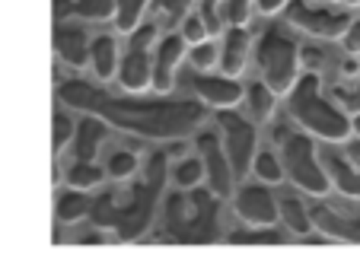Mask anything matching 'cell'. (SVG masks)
I'll list each match as a JSON object with an SVG mask.
<instances>
[{"label": "cell", "instance_id": "cell-1", "mask_svg": "<svg viewBox=\"0 0 360 264\" xmlns=\"http://www.w3.org/2000/svg\"><path fill=\"white\" fill-rule=\"evenodd\" d=\"M58 102L74 112L102 118L109 128L143 137V140H182L191 131L201 128L207 118V105L201 102L115 95L83 80H64L58 86Z\"/></svg>", "mask_w": 360, "mask_h": 264}, {"label": "cell", "instance_id": "cell-2", "mask_svg": "<svg viewBox=\"0 0 360 264\" xmlns=\"http://www.w3.org/2000/svg\"><path fill=\"white\" fill-rule=\"evenodd\" d=\"M169 159L166 153H153L147 159V176L143 182L134 188V194L128 197V204H118L112 194L99 197L96 204H89V213L96 226L102 230H112L118 239L131 242V239H141L143 232L150 230L153 223V213H157V201L163 194V185H166V176H169Z\"/></svg>", "mask_w": 360, "mask_h": 264}, {"label": "cell", "instance_id": "cell-3", "mask_svg": "<svg viewBox=\"0 0 360 264\" xmlns=\"http://www.w3.org/2000/svg\"><path fill=\"white\" fill-rule=\"evenodd\" d=\"M287 95H290V118L309 137H319L328 143H345L347 137H354L351 115L322 93V80L316 70L300 74Z\"/></svg>", "mask_w": 360, "mask_h": 264}, {"label": "cell", "instance_id": "cell-4", "mask_svg": "<svg viewBox=\"0 0 360 264\" xmlns=\"http://www.w3.org/2000/svg\"><path fill=\"white\" fill-rule=\"evenodd\" d=\"M284 156H281V166H284V176L297 185L300 191L313 197H326L332 191V178L326 172L322 156L316 153L313 137L306 134H287L284 140Z\"/></svg>", "mask_w": 360, "mask_h": 264}, {"label": "cell", "instance_id": "cell-5", "mask_svg": "<svg viewBox=\"0 0 360 264\" xmlns=\"http://www.w3.org/2000/svg\"><path fill=\"white\" fill-rule=\"evenodd\" d=\"M259 70H262V83L274 89V95H287L293 89L300 77V45L293 39H287L278 29H268L259 39Z\"/></svg>", "mask_w": 360, "mask_h": 264}, {"label": "cell", "instance_id": "cell-6", "mask_svg": "<svg viewBox=\"0 0 360 264\" xmlns=\"http://www.w3.org/2000/svg\"><path fill=\"white\" fill-rule=\"evenodd\" d=\"M191 207H195V213H185L182 191L169 197V204H166L169 232L185 242H211L217 236V194L201 191V185H198V188H191Z\"/></svg>", "mask_w": 360, "mask_h": 264}, {"label": "cell", "instance_id": "cell-7", "mask_svg": "<svg viewBox=\"0 0 360 264\" xmlns=\"http://www.w3.org/2000/svg\"><path fill=\"white\" fill-rule=\"evenodd\" d=\"M217 128H220V143L224 153L233 166V176L243 178L252 169V159L259 153V131L255 121L243 118L236 109H217Z\"/></svg>", "mask_w": 360, "mask_h": 264}, {"label": "cell", "instance_id": "cell-8", "mask_svg": "<svg viewBox=\"0 0 360 264\" xmlns=\"http://www.w3.org/2000/svg\"><path fill=\"white\" fill-rule=\"evenodd\" d=\"M131 45L124 51V58H118V83L128 93H147L153 83V41H157V26H137L134 32H128Z\"/></svg>", "mask_w": 360, "mask_h": 264}, {"label": "cell", "instance_id": "cell-9", "mask_svg": "<svg viewBox=\"0 0 360 264\" xmlns=\"http://www.w3.org/2000/svg\"><path fill=\"white\" fill-rule=\"evenodd\" d=\"M284 13L290 26H297L306 35H316V39H341V32L351 22L347 10L316 7V4H306V0H287Z\"/></svg>", "mask_w": 360, "mask_h": 264}, {"label": "cell", "instance_id": "cell-10", "mask_svg": "<svg viewBox=\"0 0 360 264\" xmlns=\"http://www.w3.org/2000/svg\"><path fill=\"white\" fill-rule=\"evenodd\" d=\"M195 147H198V156L204 163V182H207V191L217 197H230L233 194V166L224 153V143H220L217 134L211 131H201L195 137Z\"/></svg>", "mask_w": 360, "mask_h": 264}, {"label": "cell", "instance_id": "cell-11", "mask_svg": "<svg viewBox=\"0 0 360 264\" xmlns=\"http://www.w3.org/2000/svg\"><path fill=\"white\" fill-rule=\"evenodd\" d=\"M236 217L243 223L265 230V226L278 223V197L265 188V185H243L236 191Z\"/></svg>", "mask_w": 360, "mask_h": 264}, {"label": "cell", "instance_id": "cell-12", "mask_svg": "<svg viewBox=\"0 0 360 264\" xmlns=\"http://www.w3.org/2000/svg\"><path fill=\"white\" fill-rule=\"evenodd\" d=\"M198 102L207 109H236L243 102V86L236 77L226 74H211V70H198V77L191 80Z\"/></svg>", "mask_w": 360, "mask_h": 264}, {"label": "cell", "instance_id": "cell-13", "mask_svg": "<svg viewBox=\"0 0 360 264\" xmlns=\"http://www.w3.org/2000/svg\"><path fill=\"white\" fill-rule=\"evenodd\" d=\"M185 55H188V45H185L182 35L179 32L163 35L157 51H153V83H150V89L169 93V89L176 86V70H179V64L185 61Z\"/></svg>", "mask_w": 360, "mask_h": 264}, {"label": "cell", "instance_id": "cell-14", "mask_svg": "<svg viewBox=\"0 0 360 264\" xmlns=\"http://www.w3.org/2000/svg\"><path fill=\"white\" fill-rule=\"evenodd\" d=\"M309 217H313V226L319 232H326L328 239H338V242H360V213H338V210L326 207H309Z\"/></svg>", "mask_w": 360, "mask_h": 264}, {"label": "cell", "instance_id": "cell-15", "mask_svg": "<svg viewBox=\"0 0 360 264\" xmlns=\"http://www.w3.org/2000/svg\"><path fill=\"white\" fill-rule=\"evenodd\" d=\"M249 55H252V35L245 32V26H230L224 45H220V55H217L220 74L239 77L245 70V64H249Z\"/></svg>", "mask_w": 360, "mask_h": 264}, {"label": "cell", "instance_id": "cell-16", "mask_svg": "<svg viewBox=\"0 0 360 264\" xmlns=\"http://www.w3.org/2000/svg\"><path fill=\"white\" fill-rule=\"evenodd\" d=\"M55 51L61 55V61H68L70 67H83L89 64V39L80 26L70 22H55Z\"/></svg>", "mask_w": 360, "mask_h": 264}, {"label": "cell", "instance_id": "cell-17", "mask_svg": "<svg viewBox=\"0 0 360 264\" xmlns=\"http://www.w3.org/2000/svg\"><path fill=\"white\" fill-rule=\"evenodd\" d=\"M118 58H122V51H118V41L112 35H99V39L89 41V64H93L99 80H105V83L115 80Z\"/></svg>", "mask_w": 360, "mask_h": 264}, {"label": "cell", "instance_id": "cell-18", "mask_svg": "<svg viewBox=\"0 0 360 264\" xmlns=\"http://www.w3.org/2000/svg\"><path fill=\"white\" fill-rule=\"evenodd\" d=\"M322 163H326V172H328V178H332V188H338L341 194L360 201V169H354L345 156H335V153L326 156Z\"/></svg>", "mask_w": 360, "mask_h": 264}, {"label": "cell", "instance_id": "cell-19", "mask_svg": "<svg viewBox=\"0 0 360 264\" xmlns=\"http://www.w3.org/2000/svg\"><path fill=\"white\" fill-rule=\"evenodd\" d=\"M105 128H109V124L102 121V118H96V115H86L80 124H77V131H74L77 159H86V163H93L99 143L105 140Z\"/></svg>", "mask_w": 360, "mask_h": 264}, {"label": "cell", "instance_id": "cell-20", "mask_svg": "<svg viewBox=\"0 0 360 264\" xmlns=\"http://www.w3.org/2000/svg\"><path fill=\"white\" fill-rule=\"evenodd\" d=\"M243 102L249 105V115L252 121H268V118L274 115V105H278V95H274L271 86H265L262 80H255L252 86L243 89Z\"/></svg>", "mask_w": 360, "mask_h": 264}, {"label": "cell", "instance_id": "cell-21", "mask_svg": "<svg viewBox=\"0 0 360 264\" xmlns=\"http://www.w3.org/2000/svg\"><path fill=\"white\" fill-rule=\"evenodd\" d=\"M278 220H284V226L297 236H306L313 230V217H309V207H306L300 197H284L278 201Z\"/></svg>", "mask_w": 360, "mask_h": 264}, {"label": "cell", "instance_id": "cell-22", "mask_svg": "<svg viewBox=\"0 0 360 264\" xmlns=\"http://www.w3.org/2000/svg\"><path fill=\"white\" fill-rule=\"evenodd\" d=\"M55 213H58V220H61V223H77V220H83L89 213L86 191H80V188L64 191V194L58 197V204H55Z\"/></svg>", "mask_w": 360, "mask_h": 264}, {"label": "cell", "instance_id": "cell-23", "mask_svg": "<svg viewBox=\"0 0 360 264\" xmlns=\"http://www.w3.org/2000/svg\"><path fill=\"white\" fill-rule=\"evenodd\" d=\"M153 4V0H115V29L118 32H134L137 26H141L143 13H147V7Z\"/></svg>", "mask_w": 360, "mask_h": 264}, {"label": "cell", "instance_id": "cell-24", "mask_svg": "<svg viewBox=\"0 0 360 264\" xmlns=\"http://www.w3.org/2000/svg\"><path fill=\"white\" fill-rule=\"evenodd\" d=\"M102 178H105V169L96 163H86V159H77V163L64 172V182L80 191H89V188H96V185H102Z\"/></svg>", "mask_w": 360, "mask_h": 264}, {"label": "cell", "instance_id": "cell-25", "mask_svg": "<svg viewBox=\"0 0 360 264\" xmlns=\"http://www.w3.org/2000/svg\"><path fill=\"white\" fill-rule=\"evenodd\" d=\"M252 176L259 178L262 185H278L284 182V166H281V156H274L271 150H259L255 159H252Z\"/></svg>", "mask_w": 360, "mask_h": 264}, {"label": "cell", "instance_id": "cell-26", "mask_svg": "<svg viewBox=\"0 0 360 264\" xmlns=\"http://www.w3.org/2000/svg\"><path fill=\"white\" fill-rule=\"evenodd\" d=\"M172 182L179 185V191H191L198 185H204V163L201 156H188L182 163L172 166Z\"/></svg>", "mask_w": 360, "mask_h": 264}, {"label": "cell", "instance_id": "cell-27", "mask_svg": "<svg viewBox=\"0 0 360 264\" xmlns=\"http://www.w3.org/2000/svg\"><path fill=\"white\" fill-rule=\"evenodd\" d=\"M74 16L83 20H112L115 16V0H74Z\"/></svg>", "mask_w": 360, "mask_h": 264}, {"label": "cell", "instance_id": "cell-28", "mask_svg": "<svg viewBox=\"0 0 360 264\" xmlns=\"http://www.w3.org/2000/svg\"><path fill=\"white\" fill-rule=\"evenodd\" d=\"M255 0H220V16L226 26H245L252 20Z\"/></svg>", "mask_w": 360, "mask_h": 264}, {"label": "cell", "instance_id": "cell-29", "mask_svg": "<svg viewBox=\"0 0 360 264\" xmlns=\"http://www.w3.org/2000/svg\"><path fill=\"white\" fill-rule=\"evenodd\" d=\"M217 55H220V48L214 45V39H204V41H198V45H188V61L195 64V70L217 67Z\"/></svg>", "mask_w": 360, "mask_h": 264}, {"label": "cell", "instance_id": "cell-30", "mask_svg": "<svg viewBox=\"0 0 360 264\" xmlns=\"http://www.w3.org/2000/svg\"><path fill=\"white\" fill-rule=\"evenodd\" d=\"M137 172V156L128 153V150H118V153L109 156V163H105V176L109 178H131Z\"/></svg>", "mask_w": 360, "mask_h": 264}, {"label": "cell", "instance_id": "cell-31", "mask_svg": "<svg viewBox=\"0 0 360 264\" xmlns=\"http://www.w3.org/2000/svg\"><path fill=\"white\" fill-rule=\"evenodd\" d=\"M74 131H77L74 118L64 115V112H58L55 121H51V147H55V153H61V150L74 140Z\"/></svg>", "mask_w": 360, "mask_h": 264}, {"label": "cell", "instance_id": "cell-32", "mask_svg": "<svg viewBox=\"0 0 360 264\" xmlns=\"http://www.w3.org/2000/svg\"><path fill=\"white\" fill-rule=\"evenodd\" d=\"M332 99L338 102V105H341V109H345L351 118L360 115V77H357L354 83H347V86H338Z\"/></svg>", "mask_w": 360, "mask_h": 264}, {"label": "cell", "instance_id": "cell-33", "mask_svg": "<svg viewBox=\"0 0 360 264\" xmlns=\"http://www.w3.org/2000/svg\"><path fill=\"white\" fill-rule=\"evenodd\" d=\"M198 16H201L204 29H207V35H220V29H224V16H220V4H214V0H201V10H198Z\"/></svg>", "mask_w": 360, "mask_h": 264}, {"label": "cell", "instance_id": "cell-34", "mask_svg": "<svg viewBox=\"0 0 360 264\" xmlns=\"http://www.w3.org/2000/svg\"><path fill=\"white\" fill-rule=\"evenodd\" d=\"M179 35L185 39V45H198V41H204V39H211L207 35V29H204V22H201V16H185L182 20V29H179Z\"/></svg>", "mask_w": 360, "mask_h": 264}, {"label": "cell", "instance_id": "cell-35", "mask_svg": "<svg viewBox=\"0 0 360 264\" xmlns=\"http://www.w3.org/2000/svg\"><path fill=\"white\" fill-rule=\"evenodd\" d=\"M341 45H345L347 55H357L360 58V16H351L347 29L341 32Z\"/></svg>", "mask_w": 360, "mask_h": 264}, {"label": "cell", "instance_id": "cell-36", "mask_svg": "<svg viewBox=\"0 0 360 264\" xmlns=\"http://www.w3.org/2000/svg\"><path fill=\"white\" fill-rule=\"evenodd\" d=\"M233 242H268V245H278L281 236L271 232V226H265V232H233Z\"/></svg>", "mask_w": 360, "mask_h": 264}, {"label": "cell", "instance_id": "cell-37", "mask_svg": "<svg viewBox=\"0 0 360 264\" xmlns=\"http://www.w3.org/2000/svg\"><path fill=\"white\" fill-rule=\"evenodd\" d=\"M191 4H195V0H157V7L163 10L169 20H182V16L188 13Z\"/></svg>", "mask_w": 360, "mask_h": 264}, {"label": "cell", "instance_id": "cell-38", "mask_svg": "<svg viewBox=\"0 0 360 264\" xmlns=\"http://www.w3.org/2000/svg\"><path fill=\"white\" fill-rule=\"evenodd\" d=\"M255 7H259V13L274 16V13H281V10L287 7V0H255Z\"/></svg>", "mask_w": 360, "mask_h": 264}, {"label": "cell", "instance_id": "cell-39", "mask_svg": "<svg viewBox=\"0 0 360 264\" xmlns=\"http://www.w3.org/2000/svg\"><path fill=\"white\" fill-rule=\"evenodd\" d=\"M345 143H347V156H345V159L354 166V169H360V137H357V140H351V137H347Z\"/></svg>", "mask_w": 360, "mask_h": 264}, {"label": "cell", "instance_id": "cell-40", "mask_svg": "<svg viewBox=\"0 0 360 264\" xmlns=\"http://www.w3.org/2000/svg\"><path fill=\"white\" fill-rule=\"evenodd\" d=\"M341 77H360V61H357V55H347V61L341 64Z\"/></svg>", "mask_w": 360, "mask_h": 264}, {"label": "cell", "instance_id": "cell-41", "mask_svg": "<svg viewBox=\"0 0 360 264\" xmlns=\"http://www.w3.org/2000/svg\"><path fill=\"white\" fill-rule=\"evenodd\" d=\"M70 13H74V4H70V0H55V22H64Z\"/></svg>", "mask_w": 360, "mask_h": 264}, {"label": "cell", "instance_id": "cell-42", "mask_svg": "<svg viewBox=\"0 0 360 264\" xmlns=\"http://www.w3.org/2000/svg\"><path fill=\"white\" fill-rule=\"evenodd\" d=\"M351 128H354V137H360V115L351 118Z\"/></svg>", "mask_w": 360, "mask_h": 264}, {"label": "cell", "instance_id": "cell-43", "mask_svg": "<svg viewBox=\"0 0 360 264\" xmlns=\"http://www.w3.org/2000/svg\"><path fill=\"white\" fill-rule=\"evenodd\" d=\"M214 4H220V0H214Z\"/></svg>", "mask_w": 360, "mask_h": 264}]
</instances>
